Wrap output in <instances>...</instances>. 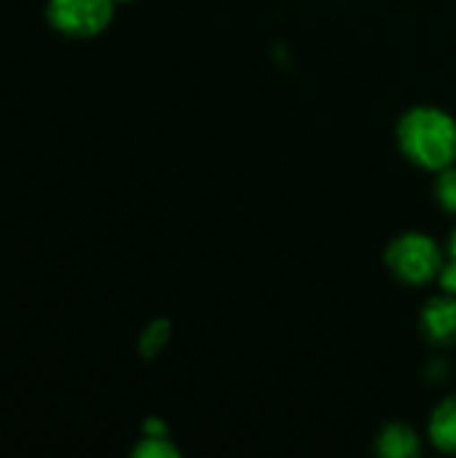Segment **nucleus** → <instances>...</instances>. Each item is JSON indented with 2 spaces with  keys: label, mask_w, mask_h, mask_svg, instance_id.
<instances>
[{
  "label": "nucleus",
  "mask_w": 456,
  "mask_h": 458,
  "mask_svg": "<svg viewBox=\"0 0 456 458\" xmlns=\"http://www.w3.org/2000/svg\"><path fill=\"white\" fill-rule=\"evenodd\" d=\"M398 145L411 164L441 172L456 161V121L433 105L411 107L398 123Z\"/></svg>",
  "instance_id": "nucleus-1"
},
{
  "label": "nucleus",
  "mask_w": 456,
  "mask_h": 458,
  "mask_svg": "<svg viewBox=\"0 0 456 458\" xmlns=\"http://www.w3.org/2000/svg\"><path fill=\"white\" fill-rule=\"evenodd\" d=\"M384 260H387V268L406 284H427L438 279L446 263L438 242L419 231H409L392 239Z\"/></svg>",
  "instance_id": "nucleus-2"
},
{
  "label": "nucleus",
  "mask_w": 456,
  "mask_h": 458,
  "mask_svg": "<svg viewBox=\"0 0 456 458\" xmlns=\"http://www.w3.org/2000/svg\"><path fill=\"white\" fill-rule=\"evenodd\" d=\"M116 0H48L46 16L54 30L70 38H94L113 19Z\"/></svg>",
  "instance_id": "nucleus-3"
},
{
  "label": "nucleus",
  "mask_w": 456,
  "mask_h": 458,
  "mask_svg": "<svg viewBox=\"0 0 456 458\" xmlns=\"http://www.w3.org/2000/svg\"><path fill=\"white\" fill-rule=\"evenodd\" d=\"M422 333L435 346L456 344V295H438L422 309Z\"/></svg>",
  "instance_id": "nucleus-4"
},
{
  "label": "nucleus",
  "mask_w": 456,
  "mask_h": 458,
  "mask_svg": "<svg viewBox=\"0 0 456 458\" xmlns=\"http://www.w3.org/2000/svg\"><path fill=\"white\" fill-rule=\"evenodd\" d=\"M419 448V435L406 424H387L376 437V451L384 458H414Z\"/></svg>",
  "instance_id": "nucleus-5"
},
{
  "label": "nucleus",
  "mask_w": 456,
  "mask_h": 458,
  "mask_svg": "<svg viewBox=\"0 0 456 458\" xmlns=\"http://www.w3.org/2000/svg\"><path fill=\"white\" fill-rule=\"evenodd\" d=\"M430 440L438 451L456 454V394L446 397L430 419Z\"/></svg>",
  "instance_id": "nucleus-6"
},
{
  "label": "nucleus",
  "mask_w": 456,
  "mask_h": 458,
  "mask_svg": "<svg viewBox=\"0 0 456 458\" xmlns=\"http://www.w3.org/2000/svg\"><path fill=\"white\" fill-rule=\"evenodd\" d=\"M169 330H172V325H169L167 319H156V322H151V325L142 330V335H140V354H142L145 360H153V357L167 346V341H169Z\"/></svg>",
  "instance_id": "nucleus-7"
},
{
  "label": "nucleus",
  "mask_w": 456,
  "mask_h": 458,
  "mask_svg": "<svg viewBox=\"0 0 456 458\" xmlns=\"http://www.w3.org/2000/svg\"><path fill=\"white\" fill-rule=\"evenodd\" d=\"M137 458H177L180 451L169 443V435H142L137 448L132 451Z\"/></svg>",
  "instance_id": "nucleus-8"
},
{
  "label": "nucleus",
  "mask_w": 456,
  "mask_h": 458,
  "mask_svg": "<svg viewBox=\"0 0 456 458\" xmlns=\"http://www.w3.org/2000/svg\"><path fill=\"white\" fill-rule=\"evenodd\" d=\"M435 199L438 204L446 209V212H454L456 215V166H446L438 172V180H435Z\"/></svg>",
  "instance_id": "nucleus-9"
},
{
  "label": "nucleus",
  "mask_w": 456,
  "mask_h": 458,
  "mask_svg": "<svg viewBox=\"0 0 456 458\" xmlns=\"http://www.w3.org/2000/svg\"><path fill=\"white\" fill-rule=\"evenodd\" d=\"M438 282H441V290L449 293V295H456V260L452 258L449 263H443L441 274H438Z\"/></svg>",
  "instance_id": "nucleus-10"
},
{
  "label": "nucleus",
  "mask_w": 456,
  "mask_h": 458,
  "mask_svg": "<svg viewBox=\"0 0 456 458\" xmlns=\"http://www.w3.org/2000/svg\"><path fill=\"white\" fill-rule=\"evenodd\" d=\"M142 435H167V427H164V421H159V419H148V421L142 424Z\"/></svg>",
  "instance_id": "nucleus-11"
},
{
  "label": "nucleus",
  "mask_w": 456,
  "mask_h": 458,
  "mask_svg": "<svg viewBox=\"0 0 456 458\" xmlns=\"http://www.w3.org/2000/svg\"><path fill=\"white\" fill-rule=\"evenodd\" d=\"M449 255L456 260V228L454 233H452V242H449Z\"/></svg>",
  "instance_id": "nucleus-12"
},
{
  "label": "nucleus",
  "mask_w": 456,
  "mask_h": 458,
  "mask_svg": "<svg viewBox=\"0 0 456 458\" xmlns=\"http://www.w3.org/2000/svg\"><path fill=\"white\" fill-rule=\"evenodd\" d=\"M121 3H129V0H121Z\"/></svg>",
  "instance_id": "nucleus-13"
}]
</instances>
